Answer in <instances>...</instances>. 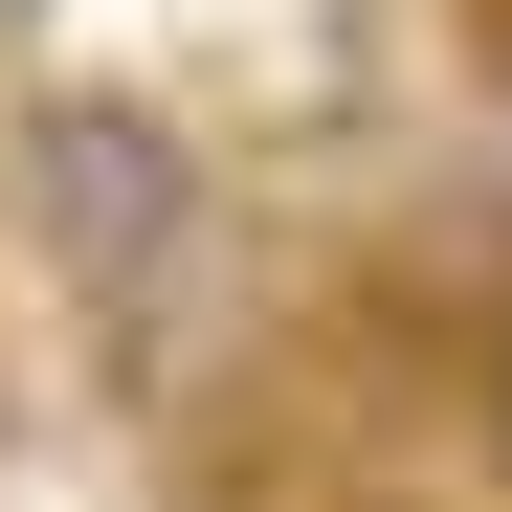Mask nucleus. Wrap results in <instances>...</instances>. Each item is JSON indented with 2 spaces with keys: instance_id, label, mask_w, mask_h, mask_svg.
Masks as SVG:
<instances>
[{
  "instance_id": "nucleus-1",
  "label": "nucleus",
  "mask_w": 512,
  "mask_h": 512,
  "mask_svg": "<svg viewBox=\"0 0 512 512\" xmlns=\"http://www.w3.org/2000/svg\"><path fill=\"white\" fill-rule=\"evenodd\" d=\"M23 223L112 334H156L179 268H201V134L156 90H23Z\"/></svg>"
},
{
  "instance_id": "nucleus-2",
  "label": "nucleus",
  "mask_w": 512,
  "mask_h": 512,
  "mask_svg": "<svg viewBox=\"0 0 512 512\" xmlns=\"http://www.w3.org/2000/svg\"><path fill=\"white\" fill-rule=\"evenodd\" d=\"M490 468H512V334H490Z\"/></svg>"
},
{
  "instance_id": "nucleus-3",
  "label": "nucleus",
  "mask_w": 512,
  "mask_h": 512,
  "mask_svg": "<svg viewBox=\"0 0 512 512\" xmlns=\"http://www.w3.org/2000/svg\"><path fill=\"white\" fill-rule=\"evenodd\" d=\"M0 23H23V0H0Z\"/></svg>"
}]
</instances>
